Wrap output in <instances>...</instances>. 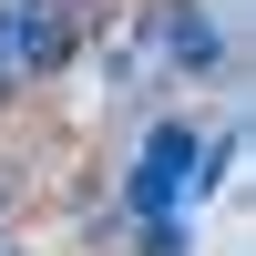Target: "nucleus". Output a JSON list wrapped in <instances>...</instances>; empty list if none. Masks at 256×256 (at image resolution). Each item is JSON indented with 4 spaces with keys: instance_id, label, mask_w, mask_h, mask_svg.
<instances>
[{
    "instance_id": "nucleus-1",
    "label": "nucleus",
    "mask_w": 256,
    "mask_h": 256,
    "mask_svg": "<svg viewBox=\"0 0 256 256\" xmlns=\"http://www.w3.org/2000/svg\"><path fill=\"white\" fill-rule=\"evenodd\" d=\"M184 184H195V123H144L134 164H123V216L154 226V216H184Z\"/></svg>"
},
{
    "instance_id": "nucleus-2",
    "label": "nucleus",
    "mask_w": 256,
    "mask_h": 256,
    "mask_svg": "<svg viewBox=\"0 0 256 256\" xmlns=\"http://www.w3.org/2000/svg\"><path fill=\"white\" fill-rule=\"evenodd\" d=\"M144 41H154L164 72H184V82H226L236 72V41H226V20L205 10V0H154V10H144Z\"/></svg>"
},
{
    "instance_id": "nucleus-3",
    "label": "nucleus",
    "mask_w": 256,
    "mask_h": 256,
    "mask_svg": "<svg viewBox=\"0 0 256 256\" xmlns=\"http://www.w3.org/2000/svg\"><path fill=\"white\" fill-rule=\"evenodd\" d=\"M134 256H195V226H184V216H154V226H134Z\"/></svg>"
},
{
    "instance_id": "nucleus-4",
    "label": "nucleus",
    "mask_w": 256,
    "mask_h": 256,
    "mask_svg": "<svg viewBox=\"0 0 256 256\" xmlns=\"http://www.w3.org/2000/svg\"><path fill=\"white\" fill-rule=\"evenodd\" d=\"M0 256H20V246H0Z\"/></svg>"
}]
</instances>
